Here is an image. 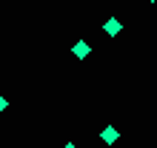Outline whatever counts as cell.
<instances>
[{"label": "cell", "mask_w": 157, "mask_h": 148, "mask_svg": "<svg viewBox=\"0 0 157 148\" xmlns=\"http://www.w3.org/2000/svg\"><path fill=\"white\" fill-rule=\"evenodd\" d=\"M149 3H157V0H149Z\"/></svg>", "instance_id": "6"}, {"label": "cell", "mask_w": 157, "mask_h": 148, "mask_svg": "<svg viewBox=\"0 0 157 148\" xmlns=\"http://www.w3.org/2000/svg\"><path fill=\"white\" fill-rule=\"evenodd\" d=\"M6 108H9V100H6L3 94H0V114H3V111H6Z\"/></svg>", "instance_id": "4"}, {"label": "cell", "mask_w": 157, "mask_h": 148, "mask_svg": "<svg viewBox=\"0 0 157 148\" xmlns=\"http://www.w3.org/2000/svg\"><path fill=\"white\" fill-rule=\"evenodd\" d=\"M71 54H75L77 60H86L89 54H91V46L86 40H75V46H71Z\"/></svg>", "instance_id": "1"}, {"label": "cell", "mask_w": 157, "mask_h": 148, "mask_svg": "<svg viewBox=\"0 0 157 148\" xmlns=\"http://www.w3.org/2000/svg\"><path fill=\"white\" fill-rule=\"evenodd\" d=\"M100 140H103L106 145H114V142L120 140V131H117V128H114V125H106V128H103V131H100Z\"/></svg>", "instance_id": "2"}, {"label": "cell", "mask_w": 157, "mask_h": 148, "mask_svg": "<svg viewBox=\"0 0 157 148\" xmlns=\"http://www.w3.org/2000/svg\"><path fill=\"white\" fill-rule=\"evenodd\" d=\"M63 148H77V145H75V142H66V145H63Z\"/></svg>", "instance_id": "5"}, {"label": "cell", "mask_w": 157, "mask_h": 148, "mask_svg": "<svg viewBox=\"0 0 157 148\" xmlns=\"http://www.w3.org/2000/svg\"><path fill=\"white\" fill-rule=\"evenodd\" d=\"M103 31H106L109 37H117L120 31H123V23H120V20H117V17H109V20L103 23Z\"/></svg>", "instance_id": "3"}]
</instances>
